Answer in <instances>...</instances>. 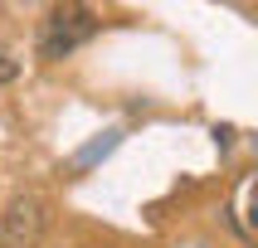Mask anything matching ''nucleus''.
Listing matches in <instances>:
<instances>
[{"mask_svg":"<svg viewBox=\"0 0 258 248\" xmlns=\"http://www.w3.org/2000/svg\"><path fill=\"white\" fill-rule=\"evenodd\" d=\"M98 25H102L98 10H88V5H54L39 25V58H49V63L69 58L73 49H83L98 34Z\"/></svg>","mask_w":258,"mask_h":248,"instance_id":"obj_1","label":"nucleus"},{"mask_svg":"<svg viewBox=\"0 0 258 248\" xmlns=\"http://www.w3.org/2000/svg\"><path fill=\"white\" fill-rule=\"evenodd\" d=\"M49 229V204L39 195H15L0 214V248H39Z\"/></svg>","mask_w":258,"mask_h":248,"instance_id":"obj_2","label":"nucleus"},{"mask_svg":"<svg viewBox=\"0 0 258 248\" xmlns=\"http://www.w3.org/2000/svg\"><path fill=\"white\" fill-rule=\"evenodd\" d=\"M112 146H117V131H107L102 141H93V146H88V151H78V160H73V166H78V171H88V166H93V160H98V156H107Z\"/></svg>","mask_w":258,"mask_h":248,"instance_id":"obj_3","label":"nucleus"},{"mask_svg":"<svg viewBox=\"0 0 258 248\" xmlns=\"http://www.w3.org/2000/svg\"><path fill=\"white\" fill-rule=\"evenodd\" d=\"M15 73H20V63H15V58L5 54V49H0V83H10Z\"/></svg>","mask_w":258,"mask_h":248,"instance_id":"obj_4","label":"nucleus"}]
</instances>
